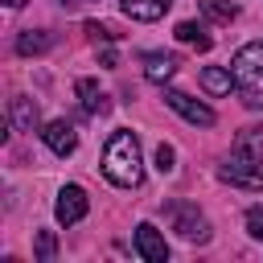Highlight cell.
I'll use <instances>...</instances> for the list:
<instances>
[{
	"instance_id": "17",
	"label": "cell",
	"mask_w": 263,
	"mask_h": 263,
	"mask_svg": "<svg viewBox=\"0 0 263 263\" xmlns=\"http://www.w3.org/2000/svg\"><path fill=\"white\" fill-rule=\"evenodd\" d=\"M234 148L263 156V127H259V123H255V127H242V132H238V140H234Z\"/></svg>"
},
{
	"instance_id": "1",
	"label": "cell",
	"mask_w": 263,
	"mask_h": 263,
	"mask_svg": "<svg viewBox=\"0 0 263 263\" xmlns=\"http://www.w3.org/2000/svg\"><path fill=\"white\" fill-rule=\"evenodd\" d=\"M103 173L119 189H136L144 181V156H140V140L132 132H115L107 140V148H103Z\"/></svg>"
},
{
	"instance_id": "15",
	"label": "cell",
	"mask_w": 263,
	"mask_h": 263,
	"mask_svg": "<svg viewBox=\"0 0 263 263\" xmlns=\"http://www.w3.org/2000/svg\"><path fill=\"white\" fill-rule=\"evenodd\" d=\"M41 49H49V33H41V29L33 33V29H29V33H21V37H16V53H25V58H29V53H41Z\"/></svg>"
},
{
	"instance_id": "10",
	"label": "cell",
	"mask_w": 263,
	"mask_h": 263,
	"mask_svg": "<svg viewBox=\"0 0 263 263\" xmlns=\"http://www.w3.org/2000/svg\"><path fill=\"white\" fill-rule=\"evenodd\" d=\"M119 8L132 16V21H160L168 8H173V0H119Z\"/></svg>"
},
{
	"instance_id": "9",
	"label": "cell",
	"mask_w": 263,
	"mask_h": 263,
	"mask_svg": "<svg viewBox=\"0 0 263 263\" xmlns=\"http://www.w3.org/2000/svg\"><path fill=\"white\" fill-rule=\"evenodd\" d=\"M74 90H78V99H82V111H86V115H107V111H111V103H107V95L99 90V82H95V78H78V82H74Z\"/></svg>"
},
{
	"instance_id": "2",
	"label": "cell",
	"mask_w": 263,
	"mask_h": 263,
	"mask_svg": "<svg viewBox=\"0 0 263 263\" xmlns=\"http://www.w3.org/2000/svg\"><path fill=\"white\" fill-rule=\"evenodd\" d=\"M230 74H234L238 99H242L251 111H259V107H263V41H247V45L234 53Z\"/></svg>"
},
{
	"instance_id": "8",
	"label": "cell",
	"mask_w": 263,
	"mask_h": 263,
	"mask_svg": "<svg viewBox=\"0 0 263 263\" xmlns=\"http://www.w3.org/2000/svg\"><path fill=\"white\" fill-rule=\"evenodd\" d=\"M41 140H45V144H49V152H58V156H70V152L78 148V132H74V123H66V119L45 123Z\"/></svg>"
},
{
	"instance_id": "12",
	"label": "cell",
	"mask_w": 263,
	"mask_h": 263,
	"mask_svg": "<svg viewBox=\"0 0 263 263\" xmlns=\"http://www.w3.org/2000/svg\"><path fill=\"white\" fill-rule=\"evenodd\" d=\"M173 37H177V41H185V45H193L197 53H205V49L214 45V37H210V33H205L197 21H181V25L173 29Z\"/></svg>"
},
{
	"instance_id": "16",
	"label": "cell",
	"mask_w": 263,
	"mask_h": 263,
	"mask_svg": "<svg viewBox=\"0 0 263 263\" xmlns=\"http://www.w3.org/2000/svg\"><path fill=\"white\" fill-rule=\"evenodd\" d=\"M201 12L210 16V21H234L238 16V4H230V0H201Z\"/></svg>"
},
{
	"instance_id": "14",
	"label": "cell",
	"mask_w": 263,
	"mask_h": 263,
	"mask_svg": "<svg viewBox=\"0 0 263 263\" xmlns=\"http://www.w3.org/2000/svg\"><path fill=\"white\" fill-rule=\"evenodd\" d=\"M12 123L21 127V132H37V103L33 99H12Z\"/></svg>"
},
{
	"instance_id": "22",
	"label": "cell",
	"mask_w": 263,
	"mask_h": 263,
	"mask_svg": "<svg viewBox=\"0 0 263 263\" xmlns=\"http://www.w3.org/2000/svg\"><path fill=\"white\" fill-rule=\"evenodd\" d=\"M4 4H8V8H21V4H25V0H4Z\"/></svg>"
},
{
	"instance_id": "21",
	"label": "cell",
	"mask_w": 263,
	"mask_h": 263,
	"mask_svg": "<svg viewBox=\"0 0 263 263\" xmlns=\"http://www.w3.org/2000/svg\"><path fill=\"white\" fill-rule=\"evenodd\" d=\"M86 37H90V41H111V29H103V25L86 21Z\"/></svg>"
},
{
	"instance_id": "5",
	"label": "cell",
	"mask_w": 263,
	"mask_h": 263,
	"mask_svg": "<svg viewBox=\"0 0 263 263\" xmlns=\"http://www.w3.org/2000/svg\"><path fill=\"white\" fill-rule=\"evenodd\" d=\"M86 210H90V201H86V189H82V185H62V189H58L53 218H58L62 226H74V222H82V218H86Z\"/></svg>"
},
{
	"instance_id": "7",
	"label": "cell",
	"mask_w": 263,
	"mask_h": 263,
	"mask_svg": "<svg viewBox=\"0 0 263 263\" xmlns=\"http://www.w3.org/2000/svg\"><path fill=\"white\" fill-rule=\"evenodd\" d=\"M136 255L148 259V263H164L168 259V242H164V234L152 222H140L136 226Z\"/></svg>"
},
{
	"instance_id": "18",
	"label": "cell",
	"mask_w": 263,
	"mask_h": 263,
	"mask_svg": "<svg viewBox=\"0 0 263 263\" xmlns=\"http://www.w3.org/2000/svg\"><path fill=\"white\" fill-rule=\"evenodd\" d=\"M177 168V152H173V144H160L156 148V173H173Z\"/></svg>"
},
{
	"instance_id": "11",
	"label": "cell",
	"mask_w": 263,
	"mask_h": 263,
	"mask_svg": "<svg viewBox=\"0 0 263 263\" xmlns=\"http://www.w3.org/2000/svg\"><path fill=\"white\" fill-rule=\"evenodd\" d=\"M173 74H177V58H173V53H144V78H148V82L164 86Z\"/></svg>"
},
{
	"instance_id": "20",
	"label": "cell",
	"mask_w": 263,
	"mask_h": 263,
	"mask_svg": "<svg viewBox=\"0 0 263 263\" xmlns=\"http://www.w3.org/2000/svg\"><path fill=\"white\" fill-rule=\"evenodd\" d=\"M247 234H251V238H263V210H259V205L247 210Z\"/></svg>"
},
{
	"instance_id": "3",
	"label": "cell",
	"mask_w": 263,
	"mask_h": 263,
	"mask_svg": "<svg viewBox=\"0 0 263 263\" xmlns=\"http://www.w3.org/2000/svg\"><path fill=\"white\" fill-rule=\"evenodd\" d=\"M218 177L230 181V185H238V189H263V156L234 148V152L218 164Z\"/></svg>"
},
{
	"instance_id": "13",
	"label": "cell",
	"mask_w": 263,
	"mask_h": 263,
	"mask_svg": "<svg viewBox=\"0 0 263 263\" xmlns=\"http://www.w3.org/2000/svg\"><path fill=\"white\" fill-rule=\"evenodd\" d=\"M201 86H205L210 95H230L234 74H230V70H222V66H205V70H201Z\"/></svg>"
},
{
	"instance_id": "19",
	"label": "cell",
	"mask_w": 263,
	"mask_h": 263,
	"mask_svg": "<svg viewBox=\"0 0 263 263\" xmlns=\"http://www.w3.org/2000/svg\"><path fill=\"white\" fill-rule=\"evenodd\" d=\"M53 251H58L53 234H49V230H41V234H37V259H41V263H49V259H53Z\"/></svg>"
},
{
	"instance_id": "6",
	"label": "cell",
	"mask_w": 263,
	"mask_h": 263,
	"mask_svg": "<svg viewBox=\"0 0 263 263\" xmlns=\"http://www.w3.org/2000/svg\"><path fill=\"white\" fill-rule=\"evenodd\" d=\"M164 103L181 115V119H189V123H197V127H210L218 115H214V107H205L201 99H193V95H185V90H164Z\"/></svg>"
},
{
	"instance_id": "4",
	"label": "cell",
	"mask_w": 263,
	"mask_h": 263,
	"mask_svg": "<svg viewBox=\"0 0 263 263\" xmlns=\"http://www.w3.org/2000/svg\"><path fill=\"white\" fill-rule=\"evenodd\" d=\"M164 214H168V222H173V230H177L181 238H189V242H210V222L201 218L197 205H189V201H173Z\"/></svg>"
}]
</instances>
